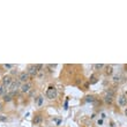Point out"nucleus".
<instances>
[{
    "label": "nucleus",
    "instance_id": "nucleus-1",
    "mask_svg": "<svg viewBox=\"0 0 127 127\" xmlns=\"http://www.w3.org/2000/svg\"><path fill=\"white\" fill-rule=\"evenodd\" d=\"M12 83H13V79H12V76L11 75H5L4 77H2V81H1V87L5 88V89H9L11 86H12Z\"/></svg>",
    "mask_w": 127,
    "mask_h": 127
},
{
    "label": "nucleus",
    "instance_id": "nucleus-2",
    "mask_svg": "<svg viewBox=\"0 0 127 127\" xmlns=\"http://www.w3.org/2000/svg\"><path fill=\"white\" fill-rule=\"evenodd\" d=\"M46 97L49 99H54V98H57V96H58V91H57V89L55 87L53 86H50V87L47 88L46 90Z\"/></svg>",
    "mask_w": 127,
    "mask_h": 127
},
{
    "label": "nucleus",
    "instance_id": "nucleus-3",
    "mask_svg": "<svg viewBox=\"0 0 127 127\" xmlns=\"http://www.w3.org/2000/svg\"><path fill=\"white\" fill-rule=\"evenodd\" d=\"M42 67L43 66L40 64H38V65H30V66L28 67V74L30 76H35V75H37V73L39 72V69Z\"/></svg>",
    "mask_w": 127,
    "mask_h": 127
},
{
    "label": "nucleus",
    "instance_id": "nucleus-4",
    "mask_svg": "<svg viewBox=\"0 0 127 127\" xmlns=\"http://www.w3.org/2000/svg\"><path fill=\"white\" fill-rule=\"evenodd\" d=\"M21 89V82L20 80L17 79V80H13V83H12V86L9 88V90H11V94L14 95L17 93V90Z\"/></svg>",
    "mask_w": 127,
    "mask_h": 127
},
{
    "label": "nucleus",
    "instance_id": "nucleus-5",
    "mask_svg": "<svg viewBox=\"0 0 127 127\" xmlns=\"http://www.w3.org/2000/svg\"><path fill=\"white\" fill-rule=\"evenodd\" d=\"M113 97H114V91L111 90V89H109L106 91V94H105V96H104V102L106 104H111L112 100H113Z\"/></svg>",
    "mask_w": 127,
    "mask_h": 127
},
{
    "label": "nucleus",
    "instance_id": "nucleus-6",
    "mask_svg": "<svg viewBox=\"0 0 127 127\" xmlns=\"http://www.w3.org/2000/svg\"><path fill=\"white\" fill-rule=\"evenodd\" d=\"M29 74H28V72H22V73H20V75H19V80H20L21 83H27L28 80H29Z\"/></svg>",
    "mask_w": 127,
    "mask_h": 127
},
{
    "label": "nucleus",
    "instance_id": "nucleus-7",
    "mask_svg": "<svg viewBox=\"0 0 127 127\" xmlns=\"http://www.w3.org/2000/svg\"><path fill=\"white\" fill-rule=\"evenodd\" d=\"M118 104H119L120 106H126L127 105V98L125 95H120V96L118 97Z\"/></svg>",
    "mask_w": 127,
    "mask_h": 127
},
{
    "label": "nucleus",
    "instance_id": "nucleus-8",
    "mask_svg": "<svg viewBox=\"0 0 127 127\" xmlns=\"http://www.w3.org/2000/svg\"><path fill=\"white\" fill-rule=\"evenodd\" d=\"M30 89H31V83H29V82L23 83V84L21 86V91H22V93H29Z\"/></svg>",
    "mask_w": 127,
    "mask_h": 127
},
{
    "label": "nucleus",
    "instance_id": "nucleus-9",
    "mask_svg": "<svg viewBox=\"0 0 127 127\" xmlns=\"http://www.w3.org/2000/svg\"><path fill=\"white\" fill-rule=\"evenodd\" d=\"M42 119H43V118H42V116H40V114H37V116L33 118V122L35 124V125H37V124H39L40 121H42Z\"/></svg>",
    "mask_w": 127,
    "mask_h": 127
},
{
    "label": "nucleus",
    "instance_id": "nucleus-10",
    "mask_svg": "<svg viewBox=\"0 0 127 127\" xmlns=\"http://www.w3.org/2000/svg\"><path fill=\"white\" fill-rule=\"evenodd\" d=\"M105 73H106V75H112V73H113V67L111 66V65H107Z\"/></svg>",
    "mask_w": 127,
    "mask_h": 127
},
{
    "label": "nucleus",
    "instance_id": "nucleus-11",
    "mask_svg": "<svg viewBox=\"0 0 127 127\" xmlns=\"http://www.w3.org/2000/svg\"><path fill=\"white\" fill-rule=\"evenodd\" d=\"M12 96H13L12 94H6L4 96V100H5V102H11V100H12Z\"/></svg>",
    "mask_w": 127,
    "mask_h": 127
},
{
    "label": "nucleus",
    "instance_id": "nucleus-12",
    "mask_svg": "<svg viewBox=\"0 0 127 127\" xmlns=\"http://www.w3.org/2000/svg\"><path fill=\"white\" fill-rule=\"evenodd\" d=\"M5 95H6V89H5V88H2V87H0V96H2V97H4Z\"/></svg>",
    "mask_w": 127,
    "mask_h": 127
},
{
    "label": "nucleus",
    "instance_id": "nucleus-13",
    "mask_svg": "<svg viewBox=\"0 0 127 127\" xmlns=\"http://www.w3.org/2000/svg\"><path fill=\"white\" fill-rule=\"evenodd\" d=\"M120 79H121L120 75H114V76H113V81H114V82H120Z\"/></svg>",
    "mask_w": 127,
    "mask_h": 127
},
{
    "label": "nucleus",
    "instance_id": "nucleus-14",
    "mask_svg": "<svg viewBox=\"0 0 127 127\" xmlns=\"http://www.w3.org/2000/svg\"><path fill=\"white\" fill-rule=\"evenodd\" d=\"M103 67H104L103 64H96V65H95V68H96V69H102Z\"/></svg>",
    "mask_w": 127,
    "mask_h": 127
},
{
    "label": "nucleus",
    "instance_id": "nucleus-15",
    "mask_svg": "<svg viewBox=\"0 0 127 127\" xmlns=\"http://www.w3.org/2000/svg\"><path fill=\"white\" fill-rule=\"evenodd\" d=\"M90 83H91V84H94V83H96V82H97V79H96V77H95L94 75H93V76H91V79H90Z\"/></svg>",
    "mask_w": 127,
    "mask_h": 127
},
{
    "label": "nucleus",
    "instance_id": "nucleus-16",
    "mask_svg": "<svg viewBox=\"0 0 127 127\" xmlns=\"http://www.w3.org/2000/svg\"><path fill=\"white\" fill-rule=\"evenodd\" d=\"M86 100H87V102H94L95 98H94V96H88Z\"/></svg>",
    "mask_w": 127,
    "mask_h": 127
},
{
    "label": "nucleus",
    "instance_id": "nucleus-17",
    "mask_svg": "<svg viewBox=\"0 0 127 127\" xmlns=\"http://www.w3.org/2000/svg\"><path fill=\"white\" fill-rule=\"evenodd\" d=\"M4 67L9 69V68H12V67H13V65H11V64H6V65H4Z\"/></svg>",
    "mask_w": 127,
    "mask_h": 127
},
{
    "label": "nucleus",
    "instance_id": "nucleus-18",
    "mask_svg": "<svg viewBox=\"0 0 127 127\" xmlns=\"http://www.w3.org/2000/svg\"><path fill=\"white\" fill-rule=\"evenodd\" d=\"M38 98H39V99H38V105H42V102H43V97H42V96H39Z\"/></svg>",
    "mask_w": 127,
    "mask_h": 127
},
{
    "label": "nucleus",
    "instance_id": "nucleus-19",
    "mask_svg": "<svg viewBox=\"0 0 127 127\" xmlns=\"http://www.w3.org/2000/svg\"><path fill=\"white\" fill-rule=\"evenodd\" d=\"M0 120L5 121V120H7V118H5V116H0Z\"/></svg>",
    "mask_w": 127,
    "mask_h": 127
},
{
    "label": "nucleus",
    "instance_id": "nucleus-20",
    "mask_svg": "<svg viewBox=\"0 0 127 127\" xmlns=\"http://www.w3.org/2000/svg\"><path fill=\"white\" fill-rule=\"evenodd\" d=\"M103 124V120H98V125H102Z\"/></svg>",
    "mask_w": 127,
    "mask_h": 127
},
{
    "label": "nucleus",
    "instance_id": "nucleus-21",
    "mask_svg": "<svg viewBox=\"0 0 127 127\" xmlns=\"http://www.w3.org/2000/svg\"><path fill=\"white\" fill-rule=\"evenodd\" d=\"M2 110V104H1V102H0V111Z\"/></svg>",
    "mask_w": 127,
    "mask_h": 127
},
{
    "label": "nucleus",
    "instance_id": "nucleus-22",
    "mask_svg": "<svg viewBox=\"0 0 127 127\" xmlns=\"http://www.w3.org/2000/svg\"><path fill=\"white\" fill-rule=\"evenodd\" d=\"M125 114H126V116H127V109H126V110H125Z\"/></svg>",
    "mask_w": 127,
    "mask_h": 127
}]
</instances>
